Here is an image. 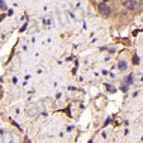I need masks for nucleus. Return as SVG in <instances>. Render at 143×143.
<instances>
[{"label": "nucleus", "mask_w": 143, "mask_h": 143, "mask_svg": "<svg viewBox=\"0 0 143 143\" xmlns=\"http://www.w3.org/2000/svg\"><path fill=\"white\" fill-rule=\"evenodd\" d=\"M105 2H108V0H104V3H105Z\"/></svg>", "instance_id": "0eeeda50"}, {"label": "nucleus", "mask_w": 143, "mask_h": 143, "mask_svg": "<svg viewBox=\"0 0 143 143\" xmlns=\"http://www.w3.org/2000/svg\"><path fill=\"white\" fill-rule=\"evenodd\" d=\"M98 8H99V12H100L103 15H109V13H110V9H109V7H108L105 3H100Z\"/></svg>", "instance_id": "f257e3e1"}, {"label": "nucleus", "mask_w": 143, "mask_h": 143, "mask_svg": "<svg viewBox=\"0 0 143 143\" xmlns=\"http://www.w3.org/2000/svg\"><path fill=\"white\" fill-rule=\"evenodd\" d=\"M118 68H119V70H125V68H127V62H125V61H119Z\"/></svg>", "instance_id": "20e7f679"}, {"label": "nucleus", "mask_w": 143, "mask_h": 143, "mask_svg": "<svg viewBox=\"0 0 143 143\" xmlns=\"http://www.w3.org/2000/svg\"><path fill=\"white\" fill-rule=\"evenodd\" d=\"M133 63H134V65H138V63H139V58H138V56H133Z\"/></svg>", "instance_id": "39448f33"}, {"label": "nucleus", "mask_w": 143, "mask_h": 143, "mask_svg": "<svg viewBox=\"0 0 143 143\" xmlns=\"http://www.w3.org/2000/svg\"><path fill=\"white\" fill-rule=\"evenodd\" d=\"M37 114H38V108H37V106H32L31 109L27 110V116H29V118H33V116H36Z\"/></svg>", "instance_id": "7ed1b4c3"}, {"label": "nucleus", "mask_w": 143, "mask_h": 143, "mask_svg": "<svg viewBox=\"0 0 143 143\" xmlns=\"http://www.w3.org/2000/svg\"><path fill=\"white\" fill-rule=\"evenodd\" d=\"M0 7H2V8H5V5H4V3H2V0H0Z\"/></svg>", "instance_id": "423d86ee"}, {"label": "nucleus", "mask_w": 143, "mask_h": 143, "mask_svg": "<svg viewBox=\"0 0 143 143\" xmlns=\"http://www.w3.org/2000/svg\"><path fill=\"white\" fill-rule=\"evenodd\" d=\"M123 4H124V7H125L127 9H130V10H133V9L137 8V2H135V0H129V2H124Z\"/></svg>", "instance_id": "f03ea898"}]
</instances>
